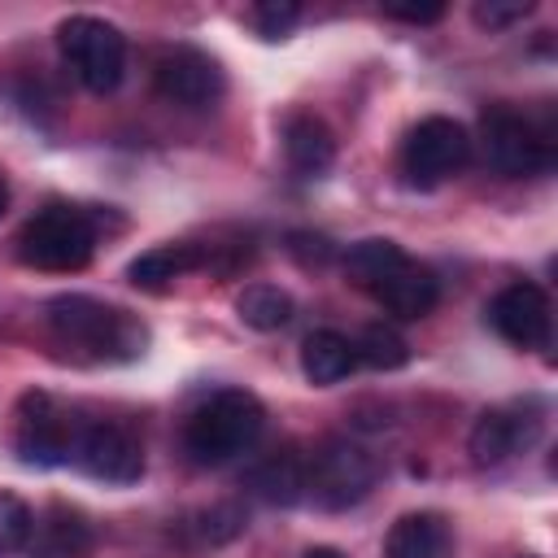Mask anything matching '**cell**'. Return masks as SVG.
<instances>
[{
    "label": "cell",
    "instance_id": "1",
    "mask_svg": "<svg viewBox=\"0 0 558 558\" xmlns=\"http://www.w3.org/2000/svg\"><path fill=\"white\" fill-rule=\"evenodd\" d=\"M44 318H48V331L87 362H131L148 344V327L131 310L83 296V292L52 296Z\"/></svg>",
    "mask_w": 558,
    "mask_h": 558
},
{
    "label": "cell",
    "instance_id": "2",
    "mask_svg": "<svg viewBox=\"0 0 558 558\" xmlns=\"http://www.w3.org/2000/svg\"><path fill=\"white\" fill-rule=\"evenodd\" d=\"M266 427V410L244 388H218L209 392L183 423V449L201 466H222L257 445Z\"/></svg>",
    "mask_w": 558,
    "mask_h": 558
},
{
    "label": "cell",
    "instance_id": "3",
    "mask_svg": "<svg viewBox=\"0 0 558 558\" xmlns=\"http://www.w3.org/2000/svg\"><path fill=\"white\" fill-rule=\"evenodd\" d=\"M92 253H96V218L74 205L39 209L17 235V257L35 270L70 275V270H83Z\"/></svg>",
    "mask_w": 558,
    "mask_h": 558
},
{
    "label": "cell",
    "instance_id": "4",
    "mask_svg": "<svg viewBox=\"0 0 558 558\" xmlns=\"http://www.w3.org/2000/svg\"><path fill=\"white\" fill-rule=\"evenodd\" d=\"M57 48L74 70V78L96 96L113 92L126 78V35L105 17L70 13L57 26Z\"/></svg>",
    "mask_w": 558,
    "mask_h": 558
},
{
    "label": "cell",
    "instance_id": "5",
    "mask_svg": "<svg viewBox=\"0 0 558 558\" xmlns=\"http://www.w3.org/2000/svg\"><path fill=\"white\" fill-rule=\"evenodd\" d=\"M480 148H484V161L497 174H506V179L545 174L554 166L549 135L532 118H523L519 109H510V105L484 109V118H480Z\"/></svg>",
    "mask_w": 558,
    "mask_h": 558
},
{
    "label": "cell",
    "instance_id": "6",
    "mask_svg": "<svg viewBox=\"0 0 558 558\" xmlns=\"http://www.w3.org/2000/svg\"><path fill=\"white\" fill-rule=\"evenodd\" d=\"M375 488V458L344 440V436H331L323 440L310 458H305V493L323 506V510H349L357 506L366 493Z\"/></svg>",
    "mask_w": 558,
    "mask_h": 558
},
{
    "label": "cell",
    "instance_id": "7",
    "mask_svg": "<svg viewBox=\"0 0 558 558\" xmlns=\"http://www.w3.org/2000/svg\"><path fill=\"white\" fill-rule=\"evenodd\" d=\"M466 161H471V135L462 122H453L445 113L414 122L401 144V174L410 187H436V183L453 179Z\"/></svg>",
    "mask_w": 558,
    "mask_h": 558
},
{
    "label": "cell",
    "instance_id": "8",
    "mask_svg": "<svg viewBox=\"0 0 558 558\" xmlns=\"http://www.w3.org/2000/svg\"><path fill=\"white\" fill-rule=\"evenodd\" d=\"M78 423L70 418L65 405H57L48 392H26L13 414V449L31 466H61L74 458L78 445Z\"/></svg>",
    "mask_w": 558,
    "mask_h": 558
},
{
    "label": "cell",
    "instance_id": "9",
    "mask_svg": "<svg viewBox=\"0 0 558 558\" xmlns=\"http://www.w3.org/2000/svg\"><path fill=\"white\" fill-rule=\"evenodd\" d=\"M153 87L179 109H214L227 92V74L205 48L174 44L153 61Z\"/></svg>",
    "mask_w": 558,
    "mask_h": 558
},
{
    "label": "cell",
    "instance_id": "10",
    "mask_svg": "<svg viewBox=\"0 0 558 558\" xmlns=\"http://www.w3.org/2000/svg\"><path fill=\"white\" fill-rule=\"evenodd\" d=\"M74 462H78L92 480H105V484H135V480L144 475V440H140L126 423L100 418V423H87V427L78 432Z\"/></svg>",
    "mask_w": 558,
    "mask_h": 558
},
{
    "label": "cell",
    "instance_id": "11",
    "mask_svg": "<svg viewBox=\"0 0 558 558\" xmlns=\"http://www.w3.org/2000/svg\"><path fill=\"white\" fill-rule=\"evenodd\" d=\"M488 323L501 340H510L514 349H545L549 331H554V310L541 283H510L488 301Z\"/></svg>",
    "mask_w": 558,
    "mask_h": 558
},
{
    "label": "cell",
    "instance_id": "12",
    "mask_svg": "<svg viewBox=\"0 0 558 558\" xmlns=\"http://www.w3.org/2000/svg\"><path fill=\"white\" fill-rule=\"evenodd\" d=\"M541 432V418L527 414L523 405H493L475 418L471 436H466V449L475 458V466H501L506 458L523 453Z\"/></svg>",
    "mask_w": 558,
    "mask_h": 558
},
{
    "label": "cell",
    "instance_id": "13",
    "mask_svg": "<svg viewBox=\"0 0 558 558\" xmlns=\"http://www.w3.org/2000/svg\"><path fill=\"white\" fill-rule=\"evenodd\" d=\"M31 558H87L92 554V523L65 506V501H52L39 519H35V532H31Z\"/></svg>",
    "mask_w": 558,
    "mask_h": 558
},
{
    "label": "cell",
    "instance_id": "14",
    "mask_svg": "<svg viewBox=\"0 0 558 558\" xmlns=\"http://www.w3.org/2000/svg\"><path fill=\"white\" fill-rule=\"evenodd\" d=\"M283 157L301 179H318L336 161V135L314 113H292L283 122Z\"/></svg>",
    "mask_w": 558,
    "mask_h": 558
},
{
    "label": "cell",
    "instance_id": "15",
    "mask_svg": "<svg viewBox=\"0 0 558 558\" xmlns=\"http://www.w3.org/2000/svg\"><path fill=\"white\" fill-rule=\"evenodd\" d=\"M449 549H453V532L436 510L401 514L384 536V558H449Z\"/></svg>",
    "mask_w": 558,
    "mask_h": 558
},
{
    "label": "cell",
    "instance_id": "16",
    "mask_svg": "<svg viewBox=\"0 0 558 558\" xmlns=\"http://www.w3.org/2000/svg\"><path fill=\"white\" fill-rule=\"evenodd\" d=\"M388 314H397V318H423V314H432L436 310V301H440V283H436V275L427 270V266H418V262H401L375 292H371Z\"/></svg>",
    "mask_w": 558,
    "mask_h": 558
},
{
    "label": "cell",
    "instance_id": "17",
    "mask_svg": "<svg viewBox=\"0 0 558 558\" xmlns=\"http://www.w3.org/2000/svg\"><path fill=\"white\" fill-rule=\"evenodd\" d=\"M357 366V353H353V340L323 327V331H310L305 344H301V375L318 388H331L340 379H349Z\"/></svg>",
    "mask_w": 558,
    "mask_h": 558
},
{
    "label": "cell",
    "instance_id": "18",
    "mask_svg": "<svg viewBox=\"0 0 558 558\" xmlns=\"http://www.w3.org/2000/svg\"><path fill=\"white\" fill-rule=\"evenodd\" d=\"M244 484H248L262 501H270V506H296V501L305 497V458L292 453V449L270 453V458H262V462L248 466Z\"/></svg>",
    "mask_w": 558,
    "mask_h": 558
},
{
    "label": "cell",
    "instance_id": "19",
    "mask_svg": "<svg viewBox=\"0 0 558 558\" xmlns=\"http://www.w3.org/2000/svg\"><path fill=\"white\" fill-rule=\"evenodd\" d=\"M196 266H205V253H201L196 244H157V248L140 253V257L126 266V279H131L135 288H144V292H161V288H170L174 279H183L187 270H196Z\"/></svg>",
    "mask_w": 558,
    "mask_h": 558
},
{
    "label": "cell",
    "instance_id": "20",
    "mask_svg": "<svg viewBox=\"0 0 558 558\" xmlns=\"http://www.w3.org/2000/svg\"><path fill=\"white\" fill-rule=\"evenodd\" d=\"M401 262H405V253H401V244H397V240L371 235V240L349 244V253H344V275H349L357 288L375 292V288H379V283H384Z\"/></svg>",
    "mask_w": 558,
    "mask_h": 558
},
{
    "label": "cell",
    "instance_id": "21",
    "mask_svg": "<svg viewBox=\"0 0 558 558\" xmlns=\"http://www.w3.org/2000/svg\"><path fill=\"white\" fill-rule=\"evenodd\" d=\"M235 314L253 331H279V327L292 323V296L283 288H275V283H248L235 296Z\"/></svg>",
    "mask_w": 558,
    "mask_h": 558
},
{
    "label": "cell",
    "instance_id": "22",
    "mask_svg": "<svg viewBox=\"0 0 558 558\" xmlns=\"http://www.w3.org/2000/svg\"><path fill=\"white\" fill-rule=\"evenodd\" d=\"M353 353H357V362H366L371 371H401V366L410 362L405 336H401L397 327H388V323H371V327L353 340Z\"/></svg>",
    "mask_w": 558,
    "mask_h": 558
},
{
    "label": "cell",
    "instance_id": "23",
    "mask_svg": "<svg viewBox=\"0 0 558 558\" xmlns=\"http://www.w3.org/2000/svg\"><path fill=\"white\" fill-rule=\"evenodd\" d=\"M183 527L192 532V545H196V549H205V545H222V541H231V536L244 532V510H240L235 501H222V506L196 510Z\"/></svg>",
    "mask_w": 558,
    "mask_h": 558
},
{
    "label": "cell",
    "instance_id": "24",
    "mask_svg": "<svg viewBox=\"0 0 558 558\" xmlns=\"http://www.w3.org/2000/svg\"><path fill=\"white\" fill-rule=\"evenodd\" d=\"M35 514L17 493H0V554H17L31 545Z\"/></svg>",
    "mask_w": 558,
    "mask_h": 558
},
{
    "label": "cell",
    "instance_id": "25",
    "mask_svg": "<svg viewBox=\"0 0 558 558\" xmlns=\"http://www.w3.org/2000/svg\"><path fill=\"white\" fill-rule=\"evenodd\" d=\"M296 22H301V4H292V0H262L248 9V26L262 39H283Z\"/></svg>",
    "mask_w": 558,
    "mask_h": 558
},
{
    "label": "cell",
    "instance_id": "26",
    "mask_svg": "<svg viewBox=\"0 0 558 558\" xmlns=\"http://www.w3.org/2000/svg\"><path fill=\"white\" fill-rule=\"evenodd\" d=\"M532 9H536L532 0H488V4H475L471 17H475L480 26H488V31H506V26L523 22Z\"/></svg>",
    "mask_w": 558,
    "mask_h": 558
},
{
    "label": "cell",
    "instance_id": "27",
    "mask_svg": "<svg viewBox=\"0 0 558 558\" xmlns=\"http://www.w3.org/2000/svg\"><path fill=\"white\" fill-rule=\"evenodd\" d=\"M384 17L410 22V26H432L445 17V4H384Z\"/></svg>",
    "mask_w": 558,
    "mask_h": 558
},
{
    "label": "cell",
    "instance_id": "28",
    "mask_svg": "<svg viewBox=\"0 0 558 558\" xmlns=\"http://www.w3.org/2000/svg\"><path fill=\"white\" fill-rule=\"evenodd\" d=\"M301 558H344L340 549H331V545H314V549H305Z\"/></svg>",
    "mask_w": 558,
    "mask_h": 558
},
{
    "label": "cell",
    "instance_id": "29",
    "mask_svg": "<svg viewBox=\"0 0 558 558\" xmlns=\"http://www.w3.org/2000/svg\"><path fill=\"white\" fill-rule=\"evenodd\" d=\"M4 209H9V183H4V174H0V218H4Z\"/></svg>",
    "mask_w": 558,
    "mask_h": 558
},
{
    "label": "cell",
    "instance_id": "30",
    "mask_svg": "<svg viewBox=\"0 0 558 558\" xmlns=\"http://www.w3.org/2000/svg\"><path fill=\"white\" fill-rule=\"evenodd\" d=\"M523 558H536V554H523Z\"/></svg>",
    "mask_w": 558,
    "mask_h": 558
}]
</instances>
